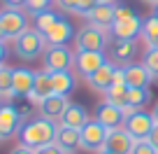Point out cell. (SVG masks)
I'll list each match as a JSON object with an SVG mask.
<instances>
[{
	"instance_id": "cell-16",
	"label": "cell",
	"mask_w": 158,
	"mask_h": 154,
	"mask_svg": "<svg viewBox=\"0 0 158 154\" xmlns=\"http://www.w3.org/2000/svg\"><path fill=\"white\" fill-rule=\"evenodd\" d=\"M123 77L128 89H147L151 84V73L144 68V63H126L123 68Z\"/></svg>"
},
{
	"instance_id": "cell-35",
	"label": "cell",
	"mask_w": 158,
	"mask_h": 154,
	"mask_svg": "<svg viewBox=\"0 0 158 154\" xmlns=\"http://www.w3.org/2000/svg\"><path fill=\"white\" fill-rule=\"evenodd\" d=\"M147 140L153 145V149L158 152V124H153V129H151V133H149V138H147Z\"/></svg>"
},
{
	"instance_id": "cell-38",
	"label": "cell",
	"mask_w": 158,
	"mask_h": 154,
	"mask_svg": "<svg viewBox=\"0 0 158 154\" xmlns=\"http://www.w3.org/2000/svg\"><path fill=\"white\" fill-rule=\"evenodd\" d=\"M151 117H153V121H156V124H158V103H156V108L151 110Z\"/></svg>"
},
{
	"instance_id": "cell-24",
	"label": "cell",
	"mask_w": 158,
	"mask_h": 154,
	"mask_svg": "<svg viewBox=\"0 0 158 154\" xmlns=\"http://www.w3.org/2000/svg\"><path fill=\"white\" fill-rule=\"evenodd\" d=\"M142 40L147 42V47H158V19L156 16H149V19H142Z\"/></svg>"
},
{
	"instance_id": "cell-42",
	"label": "cell",
	"mask_w": 158,
	"mask_h": 154,
	"mask_svg": "<svg viewBox=\"0 0 158 154\" xmlns=\"http://www.w3.org/2000/svg\"><path fill=\"white\" fill-rule=\"evenodd\" d=\"M98 154H114V152H105V149H102V152H98Z\"/></svg>"
},
{
	"instance_id": "cell-9",
	"label": "cell",
	"mask_w": 158,
	"mask_h": 154,
	"mask_svg": "<svg viewBox=\"0 0 158 154\" xmlns=\"http://www.w3.org/2000/svg\"><path fill=\"white\" fill-rule=\"evenodd\" d=\"M51 96H56L54 94V82H51V73L47 68H42V70H37L35 73V82H33V91L28 94V100L33 105H42L47 98H51Z\"/></svg>"
},
{
	"instance_id": "cell-13",
	"label": "cell",
	"mask_w": 158,
	"mask_h": 154,
	"mask_svg": "<svg viewBox=\"0 0 158 154\" xmlns=\"http://www.w3.org/2000/svg\"><path fill=\"white\" fill-rule=\"evenodd\" d=\"M105 63H107V59L102 51H74V68L81 77H91Z\"/></svg>"
},
{
	"instance_id": "cell-23",
	"label": "cell",
	"mask_w": 158,
	"mask_h": 154,
	"mask_svg": "<svg viewBox=\"0 0 158 154\" xmlns=\"http://www.w3.org/2000/svg\"><path fill=\"white\" fill-rule=\"evenodd\" d=\"M128 84H112L107 91H105V100L112 105H116V108L126 110L128 108Z\"/></svg>"
},
{
	"instance_id": "cell-31",
	"label": "cell",
	"mask_w": 158,
	"mask_h": 154,
	"mask_svg": "<svg viewBox=\"0 0 158 154\" xmlns=\"http://www.w3.org/2000/svg\"><path fill=\"white\" fill-rule=\"evenodd\" d=\"M95 5H100L98 0H77V5H74V14L79 16H86L91 10H93Z\"/></svg>"
},
{
	"instance_id": "cell-21",
	"label": "cell",
	"mask_w": 158,
	"mask_h": 154,
	"mask_svg": "<svg viewBox=\"0 0 158 154\" xmlns=\"http://www.w3.org/2000/svg\"><path fill=\"white\" fill-rule=\"evenodd\" d=\"M70 105L68 96H51L47 98L44 103L40 105V117H44V119H51V121H58L63 117L65 108Z\"/></svg>"
},
{
	"instance_id": "cell-15",
	"label": "cell",
	"mask_w": 158,
	"mask_h": 154,
	"mask_svg": "<svg viewBox=\"0 0 158 154\" xmlns=\"http://www.w3.org/2000/svg\"><path fill=\"white\" fill-rule=\"evenodd\" d=\"M42 35H44L47 47H51V45H65V42H70V40L74 37V28H72V24H70L68 19L58 16V19H56V24L51 26L47 33H42Z\"/></svg>"
},
{
	"instance_id": "cell-12",
	"label": "cell",
	"mask_w": 158,
	"mask_h": 154,
	"mask_svg": "<svg viewBox=\"0 0 158 154\" xmlns=\"http://www.w3.org/2000/svg\"><path fill=\"white\" fill-rule=\"evenodd\" d=\"M123 119H126L123 110L116 108V105H112V103H107V100L98 103V108H95V121H98L100 126H105L107 131L123 126Z\"/></svg>"
},
{
	"instance_id": "cell-26",
	"label": "cell",
	"mask_w": 158,
	"mask_h": 154,
	"mask_svg": "<svg viewBox=\"0 0 158 154\" xmlns=\"http://www.w3.org/2000/svg\"><path fill=\"white\" fill-rule=\"evenodd\" d=\"M12 98H14V94H12V68L0 65V100L10 103Z\"/></svg>"
},
{
	"instance_id": "cell-6",
	"label": "cell",
	"mask_w": 158,
	"mask_h": 154,
	"mask_svg": "<svg viewBox=\"0 0 158 154\" xmlns=\"http://www.w3.org/2000/svg\"><path fill=\"white\" fill-rule=\"evenodd\" d=\"M153 124H156V121H153L151 112H144V110H135V112H130L128 117L123 119V129L128 131V133L133 135L135 140L149 138V133H151Z\"/></svg>"
},
{
	"instance_id": "cell-32",
	"label": "cell",
	"mask_w": 158,
	"mask_h": 154,
	"mask_svg": "<svg viewBox=\"0 0 158 154\" xmlns=\"http://www.w3.org/2000/svg\"><path fill=\"white\" fill-rule=\"evenodd\" d=\"M35 154H68V152H65V149H60L56 143H49V145H44V147L35 149Z\"/></svg>"
},
{
	"instance_id": "cell-30",
	"label": "cell",
	"mask_w": 158,
	"mask_h": 154,
	"mask_svg": "<svg viewBox=\"0 0 158 154\" xmlns=\"http://www.w3.org/2000/svg\"><path fill=\"white\" fill-rule=\"evenodd\" d=\"M130 154H158V152L153 149V145L149 143L147 138H142V140H135V143H133Z\"/></svg>"
},
{
	"instance_id": "cell-40",
	"label": "cell",
	"mask_w": 158,
	"mask_h": 154,
	"mask_svg": "<svg viewBox=\"0 0 158 154\" xmlns=\"http://www.w3.org/2000/svg\"><path fill=\"white\" fill-rule=\"evenodd\" d=\"M142 2H147V5H158V0H142Z\"/></svg>"
},
{
	"instance_id": "cell-36",
	"label": "cell",
	"mask_w": 158,
	"mask_h": 154,
	"mask_svg": "<svg viewBox=\"0 0 158 154\" xmlns=\"http://www.w3.org/2000/svg\"><path fill=\"white\" fill-rule=\"evenodd\" d=\"M10 154H35V149H30V147H26V145H16L14 149H12Z\"/></svg>"
},
{
	"instance_id": "cell-18",
	"label": "cell",
	"mask_w": 158,
	"mask_h": 154,
	"mask_svg": "<svg viewBox=\"0 0 158 154\" xmlns=\"http://www.w3.org/2000/svg\"><path fill=\"white\" fill-rule=\"evenodd\" d=\"M35 73L28 68H12V94L14 98H28V94L33 91Z\"/></svg>"
},
{
	"instance_id": "cell-19",
	"label": "cell",
	"mask_w": 158,
	"mask_h": 154,
	"mask_svg": "<svg viewBox=\"0 0 158 154\" xmlns=\"http://www.w3.org/2000/svg\"><path fill=\"white\" fill-rule=\"evenodd\" d=\"M114 70H116V65H114L112 61H107V63H105L102 68H98L91 77H86V80H89V86H91L93 91L105 94V91L114 84Z\"/></svg>"
},
{
	"instance_id": "cell-28",
	"label": "cell",
	"mask_w": 158,
	"mask_h": 154,
	"mask_svg": "<svg viewBox=\"0 0 158 154\" xmlns=\"http://www.w3.org/2000/svg\"><path fill=\"white\" fill-rule=\"evenodd\" d=\"M56 19H58V14H56V12H51V10L40 12V14H35V28H37L40 33H47V30L56 24Z\"/></svg>"
},
{
	"instance_id": "cell-22",
	"label": "cell",
	"mask_w": 158,
	"mask_h": 154,
	"mask_svg": "<svg viewBox=\"0 0 158 154\" xmlns=\"http://www.w3.org/2000/svg\"><path fill=\"white\" fill-rule=\"evenodd\" d=\"M51 82H54V94L56 96H70L77 86V80L70 70H58V73H51Z\"/></svg>"
},
{
	"instance_id": "cell-27",
	"label": "cell",
	"mask_w": 158,
	"mask_h": 154,
	"mask_svg": "<svg viewBox=\"0 0 158 154\" xmlns=\"http://www.w3.org/2000/svg\"><path fill=\"white\" fill-rule=\"evenodd\" d=\"M149 100H151V91H149V86H147V89H130L128 91V108H133V110H142Z\"/></svg>"
},
{
	"instance_id": "cell-34",
	"label": "cell",
	"mask_w": 158,
	"mask_h": 154,
	"mask_svg": "<svg viewBox=\"0 0 158 154\" xmlns=\"http://www.w3.org/2000/svg\"><path fill=\"white\" fill-rule=\"evenodd\" d=\"M5 2L7 10H21V7H26V0H2Z\"/></svg>"
},
{
	"instance_id": "cell-20",
	"label": "cell",
	"mask_w": 158,
	"mask_h": 154,
	"mask_svg": "<svg viewBox=\"0 0 158 154\" xmlns=\"http://www.w3.org/2000/svg\"><path fill=\"white\" fill-rule=\"evenodd\" d=\"M56 145L65 149L68 154H77L81 149V133L77 129H68V126H58L56 133Z\"/></svg>"
},
{
	"instance_id": "cell-11",
	"label": "cell",
	"mask_w": 158,
	"mask_h": 154,
	"mask_svg": "<svg viewBox=\"0 0 158 154\" xmlns=\"http://www.w3.org/2000/svg\"><path fill=\"white\" fill-rule=\"evenodd\" d=\"M86 21H89V26H93V28H100V30H112L114 26V19H116V5H107V2H100V5H95L93 10L89 12V14L84 16Z\"/></svg>"
},
{
	"instance_id": "cell-25",
	"label": "cell",
	"mask_w": 158,
	"mask_h": 154,
	"mask_svg": "<svg viewBox=\"0 0 158 154\" xmlns=\"http://www.w3.org/2000/svg\"><path fill=\"white\" fill-rule=\"evenodd\" d=\"M135 51H137V45H135V40H118L116 45H114V59L121 61V63H126V61H133Z\"/></svg>"
},
{
	"instance_id": "cell-7",
	"label": "cell",
	"mask_w": 158,
	"mask_h": 154,
	"mask_svg": "<svg viewBox=\"0 0 158 154\" xmlns=\"http://www.w3.org/2000/svg\"><path fill=\"white\" fill-rule=\"evenodd\" d=\"M109 33H112L116 40H135V37L142 33V19H139L135 12H130V14H126V16H116Z\"/></svg>"
},
{
	"instance_id": "cell-39",
	"label": "cell",
	"mask_w": 158,
	"mask_h": 154,
	"mask_svg": "<svg viewBox=\"0 0 158 154\" xmlns=\"http://www.w3.org/2000/svg\"><path fill=\"white\" fill-rule=\"evenodd\" d=\"M0 42H5V30H2V24H0Z\"/></svg>"
},
{
	"instance_id": "cell-2",
	"label": "cell",
	"mask_w": 158,
	"mask_h": 154,
	"mask_svg": "<svg viewBox=\"0 0 158 154\" xmlns=\"http://www.w3.org/2000/svg\"><path fill=\"white\" fill-rule=\"evenodd\" d=\"M47 49V42H44V35L40 33L37 28H26L23 33L14 40V54L19 56L21 61H33L40 59Z\"/></svg>"
},
{
	"instance_id": "cell-37",
	"label": "cell",
	"mask_w": 158,
	"mask_h": 154,
	"mask_svg": "<svg viewBox=\"0 0 158 154\" xmlns=\"http://www.w3.org/2000/svg\"><path fill=\"white\" fill-rule=\"evenodd\" d=\"M5 56H7V49H5V42H0V65H5Z\"/></svg>"
},
{
	"instance_id": "cell-4",
	"label": "cell",
	"mask_w": 158,
	"mask_h": 154,
	"mask_svg": "<svg viewBox=\"0 0 158 154\" xmlns=\"http://www.w3.org/2000/svg\"><path fill=\"white\" fill-rule=\"evenodd\" d=\"M107 45V33L93 26H84V28L74 33V47L77 51H102Z\"/></svg>"
},
{
	"instance_id": "cell-41",
	"label": "cell",
	"mask_w": 158,
	"mask_h": 154,
	"mask_svg": "<svg viewBox=\"0 0 158 154\" xmlns=\"http://www.w3.org/2000/svg\"><path fill=\"white\" fill-rule=\"evenodd\" d=\"M153 16L158 19V5H153Z\"/></svg>"
},
{
	"instance_id": "cell-17",
	"label": "cell",
	"mask_w": 158,
	"mask_h": 154,
	"mask_svg": "<svg viewBox=\"0 0 158 154\" xmlns=\"http://www.w3.org/2000/svg\"><path fill=\"white\" fill-rule=\"evenodd\" d=\"M60 126H68V129H77V131H81L86 124L91 121V117H89V110L84 108V105H79V103H70L68 108H65V112H63V117H60Z\"/></svg>"
},
{
	"instance_id": "cell-1",
	"label": "cell",
	"mask_w": 158,
	"mask_h": 154,
	"mask_svg": "<svg viewBox=\"0 0 158 154\" xmlns=\"http://www.w3.org/2000/svg\"><path fill=\"white\" fill-rule=\"evenodd\" d=\"M56 133H58L56 121L40 117V119L26 121L19 129V145H26L30 149H40L49 143H56Z\"/></svg>"
},
{
	"instance_id": "cell-8",
	"label": "cell",
	"mask_w": 158,
	"mask_h": 154,
	"mask_svg": "<svg viewBox=\"0 0 158 154\" xmlns=\"http://www.w3.org/2000/svg\"><path fill=\"white\" fill-rule=\"evenodd\" d=\"M0 24L5 30V40H16L26 28H28V19L21 10H2L0 12Z\"/></svg>"
},
{
	"instance_id": "cell-10",
	"label": "cell",
	"mask_w": 158,
	"mask_h": 154,
	"mask_svg": "<svg viewBox=\"0 0 158 154\" xmlns=\"http://www.w3.org/2000/svg\"><path fill=\"white\" fill-rule=\"evenodd\" d=\"M79 133H81V149H89V152H102V149H105L107 129L100 126L95 119H91Z\"/></svg>"
},
{
	"instance_id": "cell-33",
	"label": "cell",
	"mask_w": 158,
	"mask_h": 154,
	"mask_svg": "<svg viewBox=\"0 0 158 154\" xmlns=\"http://www.w3.org/2000/svg\"><path fill=\"white\" fill-rule=\"evenodd\" d=\"M54 5L58 10H65V12H74V5H77V0H54Z\"/></svg>"
},
{
	"instance_id": "cell-5",
	"label": "cell",
	"mask_w": 158,
	"mask_h": 154,
	"mask_svg": "<svg viewBox=\"0 0 158 154\" xmlns=\"http://www.w3.org/2000/svg\"><path fill=\"white\" fill-rule=\"evenodd\" d=\"M44 68L49 73H58V70H70L74 65V54L65 45H51L44 49Z\"/></svg>"
},
{
	"instance_id": "cell-3",
	"label": "cell",
	"mask_w": 158,
	"mask_h": 154,
	"mask_svg": "<svg viewBox=\"0 0 158 154\" xmlns=\"http://www.w3.org/2000/svg\"><path fill=\"white\" fill-rule=\"evenodd\" d=\"M26 117H28V112L19 110L12 103L0 105V140H7L14 133H19V129L26 124Z\"/></svg>"
},
{
	"instance_id": "cell-14",
	"label": "cell",
	"mask_w": 158,
	"mask_h": 154,
	"mask_svg": "<svg viewBox=\"0 0 158 154\" xmlns=\"http://www.w3.org/2000/svg\"><path fill=\"white\" fill-rule=\"evenodd\" d=\"M133 143H135V138L123 129V126H118V129L107 131V138H105V152L130 154V149H133Z\"/></svg>"
},
{
	"instance_id": "cell-29",
	"label": "cell",
	"mask_w": 158,
	"mask_h": 154,
	"mask_svg": "<svg viewBox=\"0 0 158 154\" xmlns=\"http://www.w3.org/2000/svg\"><path fill=\"white\" fill-rule=\"evenodd\" d=\"M142 63H144V68L151 73V77H158V47H149Z\"/></svg>"
}]
</instances>
